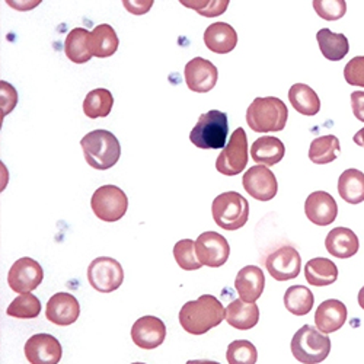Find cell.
<instances>
[{
	"instance_id": "42",
	"label": "cell",
	"mask_w": 364,
	"mask_h": 364,
	"mask_svg": "<svg viewBox=\"0 0 364 364\" xmlns=\"http://www.w3.org/2000/svg\"><path fill=\"white\" fill-rule=\"evenodd\" d=\"M154 4H155L154 0H144V2H130V0H124L123 2L124 8L137 16L149 12L151 9V6H154Z\"/></svg>"
},
{
	"instance_id": "37",
	"label": "cell",
	"mask_w": 364,
	"mask_h": 364,
	"mask_svg": "<svg viewBox=\"0 0 364 364\" xmlns=\"http://www.w3.org/2000/svg\"><path fill=\"white\" fill-rule=\"evenodd\" d=\"M181 4L186 8L197 11L201 16L205 18H215L226 12L229 6V0H216V2H210V0H181Z\"/></svg>"
},
{
	"instance_id": "14",
	"label": "cell",
	"mask_w": 364,
	"mask_h": 364,
	"mask_svg": "<svg viewBox=\"0 0 364 364\" xmlns=\"http://www.w3.org/2000/svg\"><path fill=\"white\" fill-rule=\"evenodd\" d=\"M23 351L31 364H58L63 355L62 344L50 333H36L29 337Z\"/></svg>"
},
{
	"instance_id": "5",
	"label": "cell",
	"mask_w": 364,
	"mask_h": 364,
	"mask_svg": "<svg viewBox=\"0 0 364 364\" xmlns=\"http://www.w3.org/2000/svg\"><path fill=\"white\" fill-rule=\"evenodd\" d=\"M211 215L219 228L229 232L237 230L244 228L250 219V203L242 194L228 191L215 198Z\"/></svg>"
},
{
	"instance_id": "21",
	"label": "cell",
	"mask_w": 364,
	"mask_h": 364,
	"mask_svg": "<svg viewBox=\"0 0 364 364\" xmlns=\"http://www.w3.org/2000/svg\"><path fill=\"white\" fill-rule=\"evenodd\" d=\"M326 251L336 258H351L360 250V240L357 235L348 228L332 229L325 239Z\"/></svg>"
},
{
	"instance_id": "12",
	"label": "cell",
	"mask_w": 364,
	"mask_h": 364,
	"mask_svg": "<svg viewBox=\"0 0 364 364\" xmlns=\"http://www.w3.org/2000/svg\"><path fill=\"white\" fill-rule=\"evenodd\" d=\"M244 190L258 201H269L277 196L279 182L268 166L257 165L250 168L242 178Z\"/></svg>"
},
{
	"instance_id": "45",
	"label": "cell",
	"mask_w": 364,
	"mask_h": 364,
	"mask_svg": "<svg viewBox=\"0 0 364 364\" xmlns=\"http://www.w3.org/2000/svg\"><path fill=\"white\" fill-rule=\"evenodd\" d=\"M358 305H360V308L364 311V286H363L361 290L358 291Z\"/></svg>"
},
{
	"instance_id": "3",
	"label": "cell",
	"mask_w": 364,
	"mask_h": 364,
	"mask_svg": "<svg viewBox=\"0 0 364 364\" xmlns=\"http://www.w3.org/2000/svg\"><path fill=\"white\" fill-rule=\"evenodd\" d=\"M80 146L87 165L98 171L112 168L121 156L118 139L107 130H94L87 133L80 140Z\"/></svg>"
},
{
	"instance_id": "41",
	"label": "cell",
	"mask_w": 364,
	"mask_h": 364,
	"mask_svg": "<svg viewBox=\"0 0 364 364\" xmlns=\"http://www.w3.org/2000/svg\"><path fill=\"white\" fill-rule=\"evenodd\" d=\"M351 107L354 117L364 123V92L363 90H355L351 94Z\"/></svg>"
},
{
	"instance_id": "43",
	"label": "cell",
	"mask_w": 364,
	"mask_h": 364,
	"mask_svg": "<svg viewBox=\"0 0 364 364\" xmlns=\"http://www.w3.org/2000/svg\"><path fill=\"white\" fill-rule=\"evenodd\" d=\"M354 143L360 147H364V127L354 134Z\"/></svg>"
},
{
	"instance_id": "33",
	"label": "cell",
	"mask_w": 364,
	"mask_h": 364,
	"mask_svg": "<svg viewBox=\"0 0 364 364\" xmlns=\"http://www.w3.org/2000/svg\"><path fill=\"white\" fill-rule=\"evenodd\" d=\"M114 107V97L108 89L98 87L90 90L83 101V112L89 118H104Z\"/></svg>"
},
{
	"instance_id": "18",
	"label": "cell",
	"mask_w": 364,
	"mask_h": 364,
	"mask_svg": "<svg viewBox=\"0 0 364 364\" xmlns=\"http://www.w3.org/2000/svg\"><path fill=\"white\" fill-rule=\"evenodd\" d=\"M306 218L316 226H328L336 222L338 216V205L326 191H315L305 201Z\"/></svg>"
},
{
	"instance_id": "11",
	"label": "cell",
	"mask_w": 364,
	"mask_h": 364,
	"mask_svg": "<svg viewBox=\"0 0 364 364\" xmlns=\"http://www.w3.org/2000/svg\"><path fill=\"white\" fill-rule=\"evenodd\" d=\"M196 254L203 265L219 268L225 265L230 255L229 242L218 232H204L196 240Z\"/></svg>"
},
{
	"instance_id": "20",
	"label": "cell",
	"mask_w": 364,
	"mask_h": 364,
	"mask_svg": "<svg viewBox=\"0 0 364 364\" xmlns=\"http://www.w3.org/2000/svg\"><path fill=\"white\" fill-rule=\"evenodd\" d=\"M265 287L264 271L257 265H247L242 268L235 280V289L239 297L247 303H255Z\"/></svg>"
},
{
	"instance_id": "38",
	"label": "cell",
	"mask_w": 364,
	"mask_h": 364,
	"mask_svg": "<svg viewBox=\"0 0 364 364\" xmlns=\"http://www.w3.org/2000/svg\"><path fill=\"white\" fill-rule=\"evenodd\" d=\"M314 9L319 15V18L325 21H338L341 19L347 12V4L344 0H315Z\"/></svg>"
},
{
	"instance_id": "46",
	"label": "cell",
	"mask_w": 364,
	"mask_h": 364,
	"mask_svg": "<svg viewBox=\"0 0 364 364\" xmlns=\"http://www.w3.org/2000/svg\"><path fill=\"white\" fill-rule=\"evenodd\" d=\"M132 364H144V363H132Z\"/></svg>"
},
{
	"instance_id": "36",
	"label": "cell",
	"mask_w": 364,
	"mask_h": 364,
	"mask_svg": "<svg viewBox=\"0 0 364 364\" xmlns=\"http://www.w3.org/2000/svg\"><path fill=\"white\" fill-rule=\"evenodd\" d=\"M229 364H255L258 361L257 347L248 340L232 341L226 351Z\"/></svg>"
},
{
	"instance_id": "8",
	"label": "cell",
	"mask_w": 364,
	"mask_h": 364,
	"mask_svg": "<svg viewBox=\"0 0 364 364\" xmlns=\"http://www.w3.org/2000/svg\"><path fill=\"white\" fill-rule=\"evenodd\" d=\"M248 165V137L245 130L237 127L226 144V147L220 151L216 161V169L226 175L235 176L239 175Z\"/></svg>"
},
{
	"instance_id": "35",
	"label": "cell",
	"mask_w": 364,
	"mask_h": 364,
	"mask_svg": "<svg viewBox=\"0 0 364 364\" xmlns=\"http://www.w3.org/2000/svg\"><path fill=\"white\" fill-rule=\"evenodd\" d=\"M173 258L176 264L186 271H197L203 267L196 254V242L193 239H182L173 247Z\"/></svg>"
},
{
	"instance_id": "32",
	"label": "cell",
	"mask_w": 364,
	"mask_h": 364,
	"mask_svg": "<svg viewBox=\"0 0 364 364\" xmlns=\"http://www.w3.org/2000/svg\"><path fill=\"white\" fill-rule=\"evenodd\" d=\"M315 303L314 293L305 286H291L284 293V306L294 316L308 315Z\"/></svg>"
},
{
	"instance_id": "28",
	"label": "cell",
	"mask_w": 364,
	"mask_h": 364,
	"mask_svg": "<svg viewBox=\"0 0 364 364\" xmlns=\"http://www.w3.org/2000/svg\"><path fill=\"white\" fill-rule=\"evenodd\" d=\"M316 40L321 53L323 54L325 58L329 60V62H340V60H343L350 51L347 37L344 34H333L328 28H323L321 31H318Z\"/></svg>"
},
{
	"instance_id": "17",
	"label": "cell",
	"mask_w": 364,
	"mask_h": 364,
	"mask_svg": "<svg viewBox=\"0 0 364 364\" xmlns=\"http://www.w3.org/2000/svg\"><path fill=\"white\" fill-rule=\"evenodd\" d=\"M80 316V305L70 293H57L50 297L46 306V318L58 326L75 323Z\"/></svg>"
},
{
	"instance_id": "24",
	"label": "cell",
	"mask_w": 364,
	"mask_h": 364,
	"mask_svg": "<svg viewBox=\"0 0 364 364\" xmlns=\"http://www.w3.org/2000/svg\"><path fill=\"white\" fill-rule=\"evenodd\" d=\"M286 154V147L283 141L277 137L264 136L257 139L251 146V156L254 162L264 166L277 165Z\"/></svg>"
},
{
	"instance_id": "6",
	"label": "cell",
	"mask_w": 364,
	"mask_h": 364,
	"mask_svg": "<svg viewBox=\"0 0 364 364\" xmlns=\"http://www.w3.org/2000/svg\"><path fill=\"white\" fill-rule=\"evenodd\" d=\"M228 115L218 109H211L200 115L190 133V140L198 149H222L228 144Z\"/></svg>"
},
{
	"instance_id": "34",
	"label": "cell",
	"mask_w": 364,
	"mask_h": 364,
	"mask_svg": "<svg viewBox=\"0 0 364 364\" xmlns=\"http://www.w3.org/2000/svg\"><path fill=\"white\" fill-rule=\"evenodd\" d=\"M11 318L34 319L41 314V301L36 294L23 293L11 301L6 311Z\"/></svg>"
},
{
	"instance_id": "10",
	"label": "cell",
	"mask_w": 364,
	"mask_h": 364,
	"mask_svg": "<svg viewBox=\"0 0 364 364\" xmlns=\"http://www.w3.org/2000/svg\"><path fill=\"white\" fill-rule=\"evenodd\" d=\"M44 280L43 267L33 258H19L14 262L8 274L9 287L18 293H31L36 290Z\"/></svg>"
},
{
	"instance_id": "9",
	"label": "cell",
	"mask_w": 364,
	"mask_h": 364,
	"mask_svg": "<svg viewBox=\"0 0 364 364\" xmlns=\"http://www.w3.org/2000/svg\"><path fill=\"white\" fill-rule=\"evenodd\" d=\"M87 282L100 293H112L124 282L121 264L109 257H100L87 267Z\"/></svg>"
},
{
	"instance_id": "27",
	"label": "cell",
	"mask_w": 364,
	"mask_h": 364,
	"mask_svg": "<svg viewBox=\"0 0 364 364\" xmlns=\"http://www.w3.org/2000/svg\"><path fill=\"white\" fill-rule=\"evenodd\" d=\"M289 100L291 107L303 115L312 117L321 111V100L318 94L305 83L293 85L289 90Z\"/></svg>"
},
{
	"instance_id": "31",
	"label": "cell",
	"mask_w": 364,
	"mask_h": 364,
	"mask_svg": "<svg viewBox=\"0 0 364 364\" xmlns=\"http://www.w3.org/2000/svg\"><path fill=\"white\" fill-rule=\"evenodd\" d=\"M341 146L337 136H321L311 143L309 159L316 165H326L338 158Z\"/></svg>"
},
{
	"instance_id": "13",
	"label": "cell",
	"mask_w": 364,
	"mask_h": 364,
	"mask_svg": "<svg viewBox=\"0 0 364 364\" xmlns=\"http://www.w3.org/2000/svg\"><path fill=\"white\" fill-rule=\"evenodd\" d=\"M265 267L272 279L277 282H287L300 274L301 258L296 248L282 247L267 257Z\"/></svg>"
},
{
	"instance_id": "15",
	"label": "cell",
	"mask_w": 364,
	"mask_h": 364,
	"mask_svg": "<svg viewBox=\"0 0 364 364\" xmlns=\"http://www.w3.org/2000/svg\"><path fill=\"white\" fill-rule=\"evenodd\" d=\"M184 77L190 90L198 94H205L216 86L219 79V70L208 60L203 57H196L186 65Z\"/></svg>"
},
{
	"instance_id": "44",
	"label": "cell",
	"mask_w": 364,
	"mask_h": 364,
	"mask_svg": "<svg viewBox=\"0 0 364 364\" xmlns=\"http://www.w3.org/2000/svg\"><path fill=\"white\" fill-rule=\"evenodd\" d=\"M187 364H220V363L211 361V360H188Z\"/></svg>"
},
{
	"instance_id": "40",
	"label": "cell",
	"mask_w": 364,
	"mask_h": 364,
	"mask_svg": "<svg viewBox=\"0 0 364 364\" xmlns=\"http://www.w3.org/2000/svg\"><path fill=\"white\" fill-rule=\"evenodd\" d=\"M0 89H2V118H5V115L8 112H12L16 107L18 92L11 83L5 80L0 82Z\"/></svg>"
},
{
	"instance_id": "23",
	"label": "cell",
	"mask_w": 364,
	"mask_h": 364,
	"mask_svg": "<svg viewBox=\"0 0 364 364\" xmlns=\"http://www.w3.org/2000/svg\"><path fill=\"white\" fill-rule=\"evenodd\" d=\"M226 321L232 328L239 331L252 329L259 321L257 303H247L242 299L230 301V305L226 308Z\"/></svg>"
},
{
	"instance_id": "7",
	"label": "cell",
	"mask_w": 364,
	"mask_h": 364,
	"mask_svg": "<svg viewBox=\"0 0 364 364\" xmlns=\"http://www.w3.org/2000/svg\"><path fill=\"white\" fill-rule=\"evenodd\" d=\"M90 207L98 219L114 223L127 213L129 198L123 190L115 186H102L90 198Z\"/></svg>"
},
{
	"instance_id": "19",
	"label": "cell",
	"mask_w": 364,
	"mask_h": 364,
	"mask_svg": "<svg viewBox=\"0 0 364 364\" xmlns=\"http://www.w3.org/2000/svg\"><path fill=\"white\" fill-rule=\"evenodd\" d=\"M347 306L337 299H328L322 301L315 314L316 328L328 336V333L341 329L347 321Z\"/></svg>"
},
{
	"instance_id": "26",
	"label": "cell",
	"mask_w": 364,
	"mask_h": 364,
	"mask_svg": "<svg viewBox=\"0 0 364 364\" xmlns=\"http://www.w3.org/2000/svg\"><path fill=\"white\" fill-rule=\"evenodd\" d=\"M305 277L311 286H329L337 282L338 268L336 262H332L328 258H314L305 265Z\"/></svg>"
},
{
	"instance_id": "29",
	"label": "cell",
	"mask_w": 364,
	"mask_h": 364,
	"mask_svg": "<svg viewBox=\"0 0 364 364\" xmlns=\"http://www.w3.org/2000/svg\"><path fill=\"white\" fill-rule=\"evenodd\" d=\"M338 194L348 204L364 201V173L358 169H347L338 178Z\"/></svg>"
},
{
	"instance_id": "25",
	"label": "cell",
	"mask_w": 364,
	"mask_h": 364,
	"mask_svg": "<svg viewBox=\"0 0 364 364\" xmlns=\"http://www.w3.org/2000/svg\"><path fill=\"white\" fill-rule=\"evenodd\" d=\"M119 40L115 29L108 23H101L95 26L87 38V48L94 57L105 58L115 54L118 50Z\"/></svg>"
},
{
	"instance_id": "16",
	"label": "cell",
	"mask_w": 364,
	"mask_h": 364,
	"mask_svg": "<svg viewBox=\"0 0 364 364\" xmlns=\"http://www.w3.org/2000/svg\"><path fill=\"white\" fill-rule=\"evenodd\" d=\"M166 338V326L156 316L139 318L132 326V340L143 350H155L164 344Z\"/></svg>"
},
{
	"instance_id": "4",
	"label": "cell",
	"mask_w": 364,
	"mask_h": 364,
	"mask_svg": "<svg viewBox=\"0 0 364 364\" xmlns=\"http://www.w3.org/2000/svg\"><path fill=\"white\" fill-rule=\"evenodd\" d=\"M293 357L301 364H319L331 353V340L312 325H303L290 344Z\"/></svg>"
},
{
	"instance_id": "1",
	"label": "cell",
	"mask_w": 364,
	"mask_h": 364,
	"mask_svg": "<svg viewBox=\"0 0 364 364\" xmlns=\"http://www.w3.org/2000/svg\"><path fill=\"white\" fill-rule=\"evenodd\" d=\"M225 319L226 309L213 294H203L197 300L187 301L179 311L181 326L193 336H203Z\"/></svg>"
},
{
	"instance_id": "22",
	"label": "cell",
	"mask_w": 364,
	"mask_h": 364,
	"mask_svg": "<svg viewBox=\"0 0 364 364\" xmlns=\"http://www.w3.org/2000/svg\"><path fill=\"white\" fill-rule=\"evenodd\" d=\"M205 47L218 54H228L235 50L237 44V34L235 28L226 22H215L208 25L204 31Z\"/></svg>"
},
{
	"instance_id": "39",
	"label": "cell",
	"mask_w": 364,
	"mask_h": 364,
	"mask_svg": "<svg viewBox=\"0 0 364 364\" xmlns=\"http://www.w3.org/2000/svg\"><path fill=\"white\" fill-rule=\"evenodd\" d=\"M344 79L351 86L364 87V55H357L346 65Z\"/></svg>"
},
{
	"instance_id": "30",
	"label": "cell",
	"mask_w": 364,
	"mask_h": 364,
	"mask_svg": "<svg viewBox=\"0 0 364 364\" xmlns=\"http://www.w3.org/2000/svg\"><path fill=\"white\" fill-rule=\"evenodd\" d=\"M90 33L86 28H75L68 34L65 41V53L70 62L76 65H83L92 58L87 48V38Z\"/></svg>"
},
{
	"instance_id": "2",
	"label": "cell",
	"mask_w": 364,
	"mask_h": 364,
	"mask_svg": "<svg viewBox=\"0 0 364 364\" xmlns=\"http://www.w3.org/2000/svg\"><path fill=\"white\" fill-rule=\"evenodd\" d=\"M289 118L286 104L276 97L255 98L247 109V123L255 133H276L284 130Z\"/></svg>"
}]
</instances>
